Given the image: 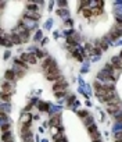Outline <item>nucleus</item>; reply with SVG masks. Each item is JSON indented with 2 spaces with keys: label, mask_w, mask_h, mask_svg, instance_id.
I'll return each mask as SVG.
<instances>
[{
  "label": "nucleus",
  "mask_w": 122,
  "mask_h": 142,
  "mask_svg": "<svg viewBox=\"0 0 122 142\" xmlns=\"http://www.w3.org/2000/svg\"><path fill=\"white\" fill-rule=\"evenodd\" d=\"M65 88H67L65 81L62 80V78H58V80L54 82V86H53V89H54V92H57V94H62V92L65 91Z\"/></svg>",
  "instance_id": "f257e3e1"
},
{
  "label": "nucleus",
  "mask_w": 122,
  "mask_h": 142,
  "mask_svg": "<svg viewBox=\"0 0 122 142\" xmlns=\"http://www.w3.org/2000/svg\"><path fill=\"white\" fill-rule=\"evenodd\" d=\"M121 110H122L121 102H119V103H108V105H107V111H108V114H111V116L116 114Z\"/></svg>",
  "instance_id": "f03ea898"
},
{
  "label": "nucleus",
  "mask_w": 122,
  "mask_h": 142,
  "mask_svg": "<svg viewBox=\"0 0 122 142\" xmlns=\"http://www.w3.org/2000/svg\"><path fill=\"white\" fill-rule=\"evenodd\" d=\"M87 131H89V134H90V139L92 141L100 139V133H99V128H97L96 124H92L90 127H87Z\"/></svg>",
  "instance_id": "7ed1b4c3"
},
{
  "label": "nucleus",
  "mask_w": 122,
  "mask_h": 142,
  "mask_svg": "<svg viewBox=\"0 0 122 142\" xmlns=\"http://www.w3.org/2000/svg\"><path fill=\"white\" fill-rule=\"evenodd\" d=\"M50 125L51 127H61V114L54 113L50 117Z\"/></svg>",
  "instance_id": "20e7f679"
},
{
  "label": "nucleus",
  "mask_w": 122,
  "mask_h": 142,
  "mask_svg": "<svg viewBox=\"0 0 122 142\" xmlns=\"http://www.w3.org/2000/svg\"><path fill=\"white\" fill-rule=\"evenodd\" d=\"M21 60L22 61H28L31 64H35L36 63V55H32V53H24L21 56Z\"/></svg>",
  "instance_id": "39448f33"
},
{
  "label": "nucleus",
  "mask_w": 122,
  "mask_h": 142,
  "mask_svg": "<svg viewBox=\"0 0 122 142\" xmlns=\"http://www.w3.org/2000/svg\"><path fill=\"white\" fill-rule=\"evenodd\" d=\"M21 124H29L31 125L32 124V114L31 113H28V111H25L22 116H21Z\"/></svg>",
  "instance_id": "423d86ee"
},
{
  "label": "nucleus",
  "mask_w": 122,
  "mask_h": 142,
  "mask_svg": "<svg viewBox=\"0 0 122 142\" xmlns=\"http://www.w3.org/2000/svg\"><path fill=\"white\" fill-rule=\"evenodd\" d=\"M11 89H13V86L10 85L8 81L3 82V85H2V95H11Z\"/></svg>",
  "instance_id": "0eeeda50"
},
{
  "label": "nucleus",
  "mask_w": 122,
  "mask_h": 142,
  "mask_svg": "<svg viewBox=\"0 0 122 142\" xmlns=\"http://www.w3.org/2000/svg\"><path fill=\"white\" fill-rule=\"evenodd\" d=\"M25 18H29V19H39L40 18V14H39V11H26L25 13Z\"/></svg>",
  "instance_id": "6e6552de"
},
{
  "label": "nucleus",
  "mask_w": 122,
  "mask_h": 142,
  "mask_svg": "<svg viewBox=\"0 0 122 142\" xmlns=\"http://www.w3.org/2000/svg\"><path fill=\"white\" fill-rule=\"evenodd\" d=\"M2 141H3V142H14V138H13L11 131H10V133H3V134H2Z\"/></svg>",
  "instance_id": "1a4fd4ad"
},
{
  "label": "nucleus",
  "mask_w": 122,
  "mask_h": 142,
  "mask_svg": "<svg viewBox=\"0 0 122 142\" xmlns=\"http://www.w3.org/2000/svg\"><path fill=\"white\" fill-rule=\"evenodd\" d=\"M15 74H14V71L13 70H8L7 72H6V80L10 82V81H13V80H15Z\"/></svg>",
  "instance_id": "9d476101"
},
{
  "label": "nucleus",
  "mask_w": 122,
  "mask_h": 142,
  "mask_svg": "<svg viewBox=\"0 0 122 142\" xmlns=\"http://www.w3.org/2000/svg\"><path fill=\"white\" fill-rule=\"evenodd\" d=\"M11 131V124L7 123V124H2V134L3 133H10Z\"/></svg>",
  "instance_id": "9b49d317"
},
{
  "label": "nucleus",
  "mask_w": 122,
  "mask_h": 142,
  "mask_svg": "<svg viewBox=\"0 0 122 142\" xmlns=\"http://www.w3.org/2000/svg\"><path fill=\"white\" fill-rule=\"evenodd\" d=\"M110 33H111V38H113V39H116V38H119V36H121V33H119L118 31H116V29H115L114 27L111 28V32H110Z\"/></svg>",
  "instance_id": "f8f14e48"
},
{
  "label": "nucleus",
  "mask_w": 122,
  "mask_h": 142,
  "mask_svg": "<svg viewBox=\"0 0 122 142\" xmlns=\"http://www.w3.org/2000/svg\"><path fill=\"white\" fill-rule=\"evenodd\" d=\"M99 46H101V49H107L108 47V39H101V41L99 42Z\"/></svg>",
  "instance_id": "ddd939ff"
},
{
  "label": "nucleus",
  "mask_w": 122,
  "mask_h": 142,
  "mask_svg": "<svg viewBox=\"0 0 122 142\" xmlns=\"http://www.w3.org/2000/svg\"><path fill=\"white\" fill-rule=\"evenodd\" d=\"M101 13H103V8H101V7H94V8H92V14H93V16H100Z\"/></svg>",
  "instance_id": "4468645a"
},
{
  "label": "nucleus",
  "mask_w": 122,
  "mask_h": 142,
  "mask_svg": "<svg viewBox=\"0 0 122 142\" xmlns=\"http://www.w3.org/2000/svg\"><path fill=\"white\" fill-rule=\"evenodd\" d=\"M78 116L81 117V119H86V117H89V111H86V110H79L78 111Z\"/></svg>",
  "instance_id": "2eb2a0df"
},
{
  "label": "nucleus",
  "mask_w": 122,
  "mask_h": 142,
  "mask_svg": "<svg viewBox=\"0 0 122 142\" xmlns=\"http://www.w3.org/2000/svg\"><path fill=\"white\" fill-rule=\"evenodd\" d=\"M82 14H83V17H92V10L87 7V8H82Z\"/></svg>",
  "instance_id": "dca6fc26"
},
{
  "label": "nucleus",
  "mask_w": 122,
  "mask_h": 142,
  "mask_svg": "<svg viewBox=\"0 0 122 142\" xmlns=\"http://www.w3.org/2000/svg\"><path fill=\"white\" fill-rule=\"evenodd\" d=\"M38 107H39V110H40V111H47L49 110V105L47 103H43V102H40Z\"/></svg>",
  "instance_id": "f3484780"
},
{
  "label": "nucleus",
  "mask_w": 122,
  "mask_h": 142,
  "mask_svg": "<svg viewBox=\"0 0 122 142\" xmlns=\"http://www.w3.org/2000/svg\"><path fill=\"white\" fill-rule=\"evenodd\" d=\"M114 141H122V131H116L114 135Z\"/></svg>",
  "instance_id": "a211bd4d"
},
{
  "label": "nucleus",
  "mask_w": 122,
  "mask_h": 142,
  "mask_svg": "<svg viewBox=\"0 0 122 142\" xmlns=\"http://www.w3.org/2000/svg\"><path fill=\"white\" fill-rule=\"evenodd\" d=\"M22 141H24V142H33V136H32V135L22 136Z\"/></svg>",
  "instance_id": "6ab92c4d"
},
{
  "label": "nucleus",
  "mask_w": 122,
  "mask_h": 142,
  "mask_svg": "<svg viewBox=\"0 0 122 142\" xmlns=\"http://www.w3.org/2000/svg\"><path fill=\"white\" fill-rule=\"evenodd\" d=\"M10 99H11V95H2V100L3 102H8Z\"/></svg>",
  "instance_id": "aec40b11"
},
{
  "label": "nucleus",
  "mask_w": 122,
  "mask_h": 142,
  "mask_svg": "<svg viewBox=\"0 0 122 142\" xmlns=\"http://www.w3.org/2000/svg\"><path fill=\"white\" fill-rule=\"evenodd\" d=\"M36 56H39V57H42V56H43V52H40V50H39V52H36Z\"/></svg>",
  "instance_id": "412c9836"
},
{
  "label": "nucleus",
  "mask_w": 122,
  "mask_h": 142,
  "mask_svg": "<svg viewBox=\"0 0 122 142\" xmlns=\"http://www.w3.org/2000/svg\"><path fill=\"white\" fill-rule=\"evenodd\" d=\"M56 142H67V139H65V136H64V138H61V139H58V141H56Z\"/></svg>",
  "instance_id": "4be33fe9"
},
{
  "label": "nucleus",
  "mask_w": 122,
  "mask_h": 142,
  "mask_svg": "<svg viewBox=\"0 0 122 142\" xmlns=\"http://www.w3.org/2000/svg\"><path fill=\"white\" fill-rule=\"evenodd\" d=\"M121 58H122V52H121Z\"/></svg>",
  "instance_id": "5701e85b"
}]
</instances>
